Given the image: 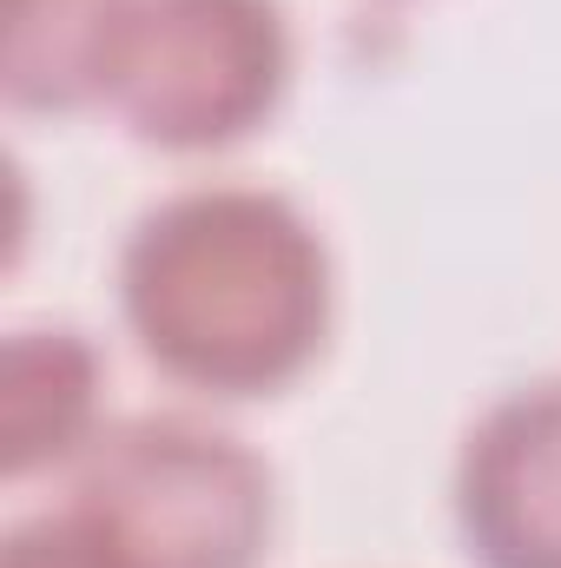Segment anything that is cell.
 I'll return each instance as SVG.
<instances>
[{
  "instance_id": "6da1fadb",
  "label": "cell",
  "mask_w": 561,
  "mask_h": 568,
  "mask_svg": "<svg viewBox=\"0 0 561 568\" xmlns=\"http://www.w3.org/2000/svg\"><path fill=\"white\" fill-rule=\"evenodd\" d=\"M324 252L265 192H185L126 245V317L145 357L198 390L290 384L324 344Z\"/></svg>"
},
{
  "instance_id": "7a4b0ae2",
  "label": "cell",
  "mask_w": 561,
  "mask_h": 568,
  "mask_svg": "<svg viewBox=\"0 0 561 568\" xmlns=\"http://www.w3.org/2000/svg\"><path fill=\"white\" fill-rule=\"evenodd\" d=\"M133 568H258L272 529L265 469L185 417L106 429L73 496Z\"/></svg>"
},
{
  "instance_id": "3957f363",
  "label": "cell",
  "mask_w": 561,
  "mask_h": 568,
  "mask_svg": "<svg viewBox=\"0 0 561 568\" xmlns=\"http://www.w3.org/2000/svg\"><path fill=\"white\" fill-rule=\"evenodd\" d=\"M272 0H126L106 93L152 145H225L252 133L284 87Z\"/></svg>"
},
{
  "instance_id": "277c9868",
  "label": "cell",
  "mask_w": 561,
  "mask_h": 568,
  "mask_svg": "<svg viewBox=\"0 0 561 568\" xmlns=\"http://www.w3.org/2000/svg\"><path fill=\"white\" fill-rule=\"evenodd\" d=\"M462 529L489 568H561V384L496 404L469 436Z\"/></svg>"
},
{
  "instance_id": "5b68a950",
  "label": "cell",
  "mask_w": 561,
  "mask_h": 568,
  "mask_svg": "<svg viewBox=\"0 0 561 568\" xmlns=\"http://www.w3.org/2000/svg\"><path fill=\"white\" fill-rule=\"evenodd\" d=\"M126 0H7L13 106H80L106 93Z\"/></svg>"
},
{
  "instance_id": "8992f818",
  "label": "cell",
  "mask_w": 561,
  "mask_h": 568,
  "mask_svg": "<svg viewBox=\"0 0 561 568\" xmlns=\"http://www.w3.org/2000/svg\"><path fill=\"white\" fill-rule=\"evenodd\" d=\"M93 417V351L73 331H20L0 384V463L7 476L60 463Z\"/></svg>"
},
{
  "instance_id": "52a82bcc",
  "label": "cell",
  "mask_w": 561,
  "mask_h": 568,
  "mask_svg": "<svg viewBox=\"0 0 561 568\" xmlns=\"http://www.w3.org/2000/svg\"><path fill=\"white\" fill-rule=\"evenodd\" d=\"M0 568H133L120 549H113V536L73 503L67 516H33V523H20L13 536H7V556Z\"/></svg>"
}]
</instances>
